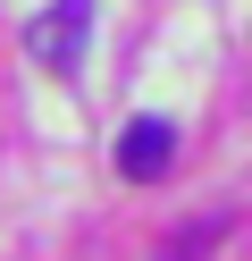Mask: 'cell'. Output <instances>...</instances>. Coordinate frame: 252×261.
<instances>
[{
  "instance_id": "6da1fadb",
  "label": "cell",
  "mask_w": 252,
  "mask_h": 261,
  "mask_svg": "<svg viewBox=\"0 0 252 261\" xmlns=\"http://www.w3.org/2000/svg\"><path fill=\"white\" fill-rule=\"evenodd\" d=\"M84 25H93V0H59V9H42V17L25 25V51H34V68L67 76V68L84 59Z\"/></svg>"
},
{
  "instance_id": "7a4b0ae2",
  "label": "cell",
  "mask_w": 252,
  "mask_h": 261,
  "mask_svg": "<svg viewBox=\"0 0 252 261\" xmlns=\"http://www.w3.org/2000/svg\"><path fill=\"white\" fill-rule=\"evenodd\" d=\"M168 160H177V118H134L118 135V177H134V186L168 177Z\"/></svg>"
},
{
  "instance_id": "3957f363",
  "label": "cell",
  "mask_w": 252,
  "mask_h": 261,
  "mask_svg": "<svg viewBox=\"0 0 252 261\" xmlns=\"http://www.w3.org/2000/svg\"><path fill=\"white\" fill-rule=\"evenodd\" d=\"M210 236H227V219H202L193 236H177V244H168V261H202V244H210Z\"/></svg>"
}]
</instances>
